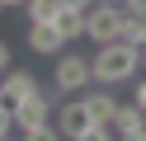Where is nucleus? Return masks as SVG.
I'll return each mask as SVG.
<instances>
[{
	"label": "nucleus",
	"mask_w": 146,
	"mask_h": 141,
	"mask_svg": "<svg viewBox=\"0 0 146 141\" xmlns=\"http://www.w3.org/2000/svg\"><path fill=\"white\" fill-rule=\"evenodd\" d=\"M90 66H94V85H132L137 71H141V47L132 42H104L94 56H90Z\"/></svg>",
	"instance_id": "nucleus-1"
},
{
	"label": "nucleus",
	"mask_w": 146,
	"mask_h": 141,
	"mask_svg": "<svg viewBox=\"0 0 146 141\" xmlns=\"http://www.w3.org/2000/svg\"><path fill=\"white\" fill-rule=\"evenodd\" d=\"M123 19H127V5H104V0H94V5L85 9V38L94 47L118 42V38H123Z\"/></svg>",
	"instance_id": "nucleus-2"
},
{
	"label": "nucleus",
	"mask_w": 146,
	"mask_h": 141,
	"mask_svg": "<svg viewBox=\"0 0 146 141\" xmlns=\"http://www.w3.org/2000/svg\"><path fill=\"white\" fill-rule=\"evenodd\" d=\"M52 85L61 94H85L94 85V66L90 56H76V52H57V71H52Z\"/></svg>",
	"instance_id": "nucleus-3"
},
{
	"label": "nucleus",
	"mask_w": 146,
	"mask_h": 141,
	"mask_svg": "<svg viewBox=\"0 0 146 141\" xmlns=\"http://www.w3.org/2000/svg\"><path fill=\"white\" fill-rule=\"evenodd\" d=\"M14 132H19V136H24V132H33V127H42V122H52V99H47V94H42V89H33V94H24V99L19 103H14Z\"/></svg>",
	"instance_id": "nucleus-4"
},
{
	"label": "nucleus",
	"mask_w": 146,
	"mask_h": 141,
	"mask_svg": "<svg viewBox=\"0 0 146 141\" xmlns=\"http://www.w3.org/2000/svg\"><path fill=\"white\" fill-rule=\"evenodd\" d=\"M52 118H57V132H61V136H71V141H90V127H94V118H90L85 99H71V103H61Z\"/></svg>",
	"instance_id": "nucleus-5"
},
{
	"label": "nucleus",
	"mask_w": 146,
	"mask_h": 141,
	"mask_svg": "<svg viewBox=\"0 0 146 141\" xmlns=\"http://www.w3.org/2000/svg\"><path fill=\"white\" fill-rule=\"evenodd\" d=\"M113 136H123V141H146V113L137 108V103H118V113H113Z\"/></svg>",
	"instance_id": "nucleus-6"
},
{
	"label": "nucleus",
	"mask_w": 146,
	"mask_h": 141,
	"mask_svg": "<svg viewBox=\"0 0 146 141\" xmlns=\"http://www.w3.org/2000/svg\"><path fill=\"white\" fill-rule=\"evenodd\" d=\"M33 89H38V75H33V71H14V66H10V71L0 75V99L10 103V108L24 99V94H33Z\"/></svg>",
	"instance_id": "nucleus-7"
},
{
	"label": "nucleus",
	"mask_w": 146,
	"mask_h": 141,
	"mask_svg": "<svg viewBox=\"0 0 146 141\" xmlns=\"http://www.w3.org/2000/svg\"><path fill=\"white\" fill-rule=\"evenodd\" d=\"M29 47L38 56H57V52H66V38H61L57 24L47 19V24H29Z\"/></svg>",
	"instance_id": "nucleus-8"
},
{
	"label": "nucleus",
	"mask_w": 146,
	"mask_h": 141,
	"mask_svg": "<svg viewBox=\"0 0 146 141\" xmlns=\"http://www.w3.org/2000/svg\"><path fill=\"white\" fill-rule=\"evenodd\" d=\"M85 108H90L94 122H108V127H113V113H118L113 85H94V89H85Z\"/></svg>",
	"instance_id": "nucleus-9"
},
{
	"label": "nucleus",
	"mask_w": 146,
	"mask_h": 141,
	"mask_svg": "<svg viewBox=\"0 0 146 141\" xmlns=\"http://www.w3.org/2000/svg\"><path fill=\"white\" fill-rule=\"evenodd\" d=\"M52 24H57V33L66 38V42H76V38H85V9H71V5H61V0H57Z\"/></svg>",
	"instance_id": "nucleus-10"
},
{
	"label": "nucleus",
	"mask_w": 146,
	"mask_h": 141,
	"mask_svg": "<svg viewBox=\"0 0 146 141\" xmlns=\"http://www.w3.org/2000/svg\"><path fill=\"white\" fill-rule=\"evenodd\" d=\"M123 42L146 47V14H132V9H127V19H123Z\"/></svg>",
	"instance_id": "nucleus-11"
},
{
	"label": "nucleus",
	"mask_w": 146,
	"mask_h": 141,
	"mask_svg": "<svg viewBox=\"0 0 146 141\" xmlns=\"http://www.w3.org/2000/svg\"><path fill=\"white\" fill-rule=\"evenodd\" d=\"M24 14H29V24H47L57 14V0H24Z\"/></svg>",
	"instance_id": "nucleus-12"
},
{
	"label": "nucleus",
	"mask_w": 146,
	"mask_h": 141,
	"mask_svg": "<svg viewBox=\"0 0 146 141\" xmlns=\"http://www.w3.org/2000/svg\"><path fill=\"white\" fill-rule=\"evenodd\" d=\"M10 132H14V113H10V103L0 99V141L10 136Z\"/></svg>",
	"instance_id": "nucleus-13"
},
{
	"label": "nucleus",
	"mask_w": 146,
	"mask_h": 141,
	"mask_svg": "<svg viewBox=\"0 0 146 141\" xmlns=\"http://www.w3.org/2000/svg\"><path fill=\"white\" fill-rule=\"evenodd\" d=\"M132 103H137V108H141V113H146V75H141V80H137V85H132Z\"/></svg>",
	"instance_id": "nucleus-14"
},
{
	"label": "nucleus",
	"mask_w": 146,
	"mask_h": 141,
	"mask_svg": "<svg viewBox=\"0 0 146 141\" xmlns=\"http://www.w3.org/2000/svg\"><path fill=\"white\" fill-rule=\"evenodd\" d=\"M10 71V42H5V38H0V75Z\"/></svg>",
	"instance_id": "nucleus-15"
},
{
	"label": "nucleus",
	"mask_w": 146,
	"mask_h": 141,
	"mask_svg": "<svg viewBox=\"0 0 146 141\" xmlns=\"http://www.w3.org/2000/svg\"><path fill=\"white\" fill-rule=\"evenodd\" d=\"M127 9H132V14H146V0H123Z\"/></svg>",
	"instance_id": "nucleus-16"
},
{
	"label": "nucleus",
	"mask_w": 146,
	"mask_h": 141,
	"mask_svg": "<svg viewBox=\"0 0 146 141\" xmlns=\"http://www.w3.org/2000/svg\"><path fill=\"white\" fill-rule=\"evenodd\" d=\"M61 5H71V9H90L94 0H61Z\"/></svg>",
	"instance_id": "nucleus-17"
},
{
	"label": "nucleus",
	"mask_w": 146,
	"mask_h": 141,
	"mask_svg": "<svg viewBox=\"0 0 146 141\" xmlns=\"http://www.w3.org/2000/svg\"><path fill=\"white\" fill-rule=\"evenodd\" d=\"M0 9H24V0H0Z\"/></svg>",
	"instance_id": "nucleus-18"
},
{
	"label": "nucleus",
	"mask_w": 146,
	"mask_h": 141,
	"mask_svg": "<svg viewBox=\"0 0 146 141\" xmlns=\"http://www.w3.org/2000/svg\"><path fill=\"white\" fill-rule=\"evenodd\" d=\"M141 71H146V47H141Z\"/></svg>",
	"instance_id": "nucleus-19"
},
{
	"label": "nucleus",
	"mask_w": 146,
	"mask_h": 141,
	"mask_svg": "<svg viewBox=\"0 0 146 141\" xmlns=\"http://www.w3.org/2000/svg\"><path fill=\"white\" fill-rule=\"evenodd\" d=\"M104 5H123V0H104Z\"/></svg>",
	"instance_id": "nucleus-20"
}]
</instances>
